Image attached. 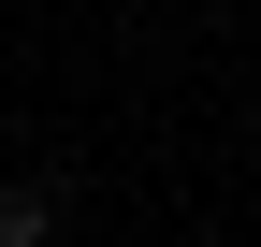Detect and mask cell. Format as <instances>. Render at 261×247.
Instances as JSON below:
<instances>
[{
	"label": "cell",
	"mask_w": 261,
	"mask_h": 247,
	"mask_svg": "<svg viewBox=\"0 0 261 247\" xmlns=\"http://www.w3.org/2000/svg\"><path fill=\"white\" fill-rule=\"evenodd\" d=\"M58 218H73V204H58V189H44V175H15V189H0V247H44Z\"/></svg>",
	"instance_id": "1"
}]
</instances>
